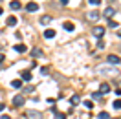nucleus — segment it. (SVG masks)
Here are the masks:
<instances>
[{"label": "nucleus", "mask_w": 121, "mask_h": 119, "mask_svg": "<svg viewBox=\"0 0 121 119\" xmlns=\"http://www.w3.org/2000/svg\"><path fill=\"white\" fill-rule=\"evenodd\" d=\"M114 15H116V9H114V8H106L105 13H103V17H105V18H108V20H112Z\"/></svg>", "instance_id": "423d86ee"}, {"label": "nucleus", "mask_w": 121, "mask_h": 119, "mask_svg": "<svg viewBox=\"0 0 121 119\" xmlns=\"http://www.w3.org/2000/svg\"><path fill=\"white\" fill-rule=\"evenodd\" d=\"M106 62H108L110 66H117V64H119V57H117V55H108V57H106Z\"/></svg>", "instance_id": "7ed1b4c3"}, {"label": "nucleus", "mask_w": 121, "mask_h": 119, "mask_svg": "<svg viewBox=\"0 0 121 119\" xmlns=\"http://www.w3.org/2000/svg\"><path fill=\"white\" fill-rule=\"evenodd\" d=\"M2 60H4V53H0V62H2Z\"/></svg>", "instance_id": "473e14b6"}, {"label": "nucleus", "mask_w": 121, "mask_h": 119, "mask_svg": "<svg viewBox=\"0 0 121 119\" xmlns=\"http://www.w3.org/2000/svg\"><path fill=\"white\" fill-rule=\"evenodd\" d=\"M24 101H26V99H24V95H20V94L13 97V104H15V106H22Z\"/></svg>", "instance_id": "0eeeda50"}, {"label": "nucleus", "mask_w": 121, "mask_h": 119, "mask_svg": "<svg viewBox=\"0 0 121 119\" xmlns=\"http://www.w3.org/2000/svg\"><path fill=\"white\" fill-rule=\"evenodd\" d=\"M108 92H110V84H108V82H103V84H101V88H99V94L106 95Z\"/></svg>", "instance_id": "6e6552de"}, {"label": "nucleus", "mask_w": 121, "mask_h": 119, "mask_svg": "<svg viewBox=\"0 0 121 119\" xmlns=\"http://www.w3.org/2000/svg\"><path fill=\"white\" fill-rule=\"evenodd\" d=\"M40 73H42V75H48V68H46V66H40Z\"/></svg>", "instance_id": "bb28decb"}, {"label": "nucleus", "mask_w": 121, "mask_h": 119, "mask_svg": "<svg viewBox=\"0 0 121 119\" xmlns=\"http://www.w3.org/2000/svg\"><path fill=\"white\" fill-rule=\"evenodd\" d=\"M95 72L101 75H112V77H116V75H119V70L116 66H108V64H99L97 68H95Z\"/></svg>", "instance_id": "f257e3e1"}, {"label": "nucleus", "mask_w": 121, "mask_h": 119, "mask_svg": "<svg viewBox=\"0 0 121 119\" xmlns=\"http://www.w3.org/2000/svg\"><path fill=\"white\" fill-rule=\"evenodd\" d=\"M4 108H6V104H4V103H0V112L4 110Z\"/></svg>", "instance_id": "7c9ffc66"}, {"label": "nucleus", "mask_w": 121, "mask_h": 119, "mask_svg": "<svg viewBox=\"0 0 121 119\" xmlns=\"http://www.w3.org/2000/svg\"><path fill=\"white\" fill-rule=\"evenodd\" d=\"M92 35H94L95 38H103L105 37V28H101V26L94 28V30H92Z\"/></svg>", "instance_id": "f03ea898"}, {"label": "nucleus", "mask_w": 121, "mask_h": 119, "mask_svg": "<svg viewBox=\"0 0 121 119\" xmlns=\"http://www.w3.org/2000/svg\"><path fill=\"white\" fill-rule=\"evenodd\" d=\"M62 28H64L66 31H73V30H75V26H73V22H70V20H66V22L62 24Z\"/></svg>", "instance_id": "9d476101"}, {"label": "nucleus", "mask_w": 121, "mask_h": 119, "mask_svg": "<svg viewBox=\"0 0 121 119\" xmlns=\"http://www.w3.org/2000/svg\"><path fill=\"white\" fill-rule=\"evenodd\" d=\"M20 75H22V81H31V70H24Z\"/></svg>", "instance_id": "9b49d317"}, {"label": "nucleus", "mask_w": 121, "mask_h": 119, "mask_svg": "<svg viewBox=\"0 0 121 119\" xmlns=\"http://www.w3.org/2000/svg\"><path fill=\"white\" fill-rule=\"evenodd\" d=\"M114 92H116V95H117V97H121V90H119V88H117V90H114Z\"/></svg>", "instance_id": "c756f323"}, {"label": "nucleus", "mask_w": 121, "mask_h": 119, "mask_svg": "<svg viewBox=\"0 0 121 119\" xmlns=\"http://www.w3.org/2000/svg\"><path fill=\"white\" fill-rule=\"evenodd\" d=\"M117 37H119V38H121V30H119V31H117Z\"/></svg>", "instance_id": "72a5a7b5"}, {"label": "nucleus", "mask_w": 121, "mask_h": 119, "mask_svg": "<svg viewBox=\"0 0 121 119\" xmlns=\"http://www.w3.org/2000/svg\"><path fill=\"white\" fill-rule=\"evenodd\" d=\"M79 101H81V97H79V95H72V97H70V103H72V104H77Z\"/></svg>", "instance_id": "6ab92c4d"}, {"label": "nucleus", "mask_w": 121, "mask_h": 119, "mask_svg": "<svg viewBox=\"0 0 121 119\" xmlns=\"http://www.w3.org/2000/svg\"><path fill=\"white\" fill-rule=\"evenodd\" d=\"M26 50H28V48H26V44H22V42H18V44L15 46V51H18V53H24Z\"/></svg>", "instance_id": "f8f14e48"}, {"label": "nucleus", "mask_w": 121, "mask_h": 119, "mask_svg": "<svg viewBox=\"0 0 121 119\" xmlns=\"http://www.w3.org/2000/svg\"><path fill=\"white\" fill-rule=\"evenodd\" d=\"M84 106H86V108H90V110H92V108H94V103H92V101H84Z\"/></svg>", "instance_id": "5701e85b"}, {"label": "nucleus", "mask_w": 121, "mask_h": 119, "mask_svg": "<svg viewBox=\"0 0 121 119\" xmlns=\"http://www.w3.org/2000/svg\"><path fill=\"white\" fill-rule=\"evenodd\" d=\"M117 2H121V0H117Z\"/></svg>", "instance_id": "e433bc0d"}, {"label": "nucleus", "mask_w": 121, "mask_h": 119, "mask_svg": "<svg viewBox=\"0 0 121 119\" xmlns=\"http://www.w3.org/2000/svg\"><path fill=\"white\" fill-rule=\"evenodd\" d=\"M108 26H110V28H117V22H116V20H108Z\"/></svg>", "instance_id": "a878e982"}, {"label": "nucleus", "mask_w": 121, "mask_h": 119, "mask_svg": "<svg viewBox=\"0 0 121 119\" xmlns=\"http://www.w3.org/2000/svg\"><path fill=\"white\" fill-rule=\"evenodd\" d=\"M44 37L46 38H53V37H55V30H46L44 31Z\"/></svg>", "instance_id": "2eb2a0df"}, {"label": "nucleus", "mask_w": 121, "mask_h": 119, "mask_svg": "<svg viewBox=\"0 0 121 119\" xmlns=\"http://www.w3.org/2000/svg\"><path fill=\"white\" fill-rule=\"evenodd\" d=\"M92 97H94V99H101V97H103V94H99V92H94V94H92Z\"/></svg>", "instance_id": "393cba45"}, {"label": "nucleus", "mask_w": 121, "mask_h": 119, "mask_svg": "<svg viewBox=\"0 0 121 119\" xmlns=\"http://www.w3.org/2000/svg\"><path fill=\"white\" fill-rule=\"evenodd\" d=\"M53 112H55V119H66V114L64 112H57L55 106H53Z\"/></svg>", "instance_id": "ddd939ff"}, {"label": "nucleus", "mask_w": 121, "mask_h": 119, "mask_svg": "<svg viewBox=\"0 0 121 119\" xmlns=\"http://www.w3.org/2000/svg\"><path fill=\"white\" fill-rule=\"evenodd\" d=\"M9 6H11V9H20V8H22V4H20L18 0H13V2L9 4Z\"/></svg>", "instance_id": "dca6fc26"}, {"label": "nucleus", "mask_w": 121, "mask_h": 119, "mask_svg": "<svg viewBox=\"0 0 121 119\" xmlns=\"http://www.w3.org/2000/svg\"><path fill=\"white\" fill-rule=\"evenodd\" d=\"M110 119H114V117H110Z\"/></svg>", "instance_id": "4c0bfd02"}, {"label": "nucleus", "mask_w": 121, "mask_h": 119, "mask_svg": "<svg viewBox=\"0 0 121 119\" xmlns=\"http://www.w3.org/2000/svg\"><path fill=\"white\" fill-rule=\"evenodd\" d=\"M11 86H13V88H20V86H22V81H20V79H15V81H11Z\"/></svg>", "instance_id": "a211bd4d"}, {"label": "nucleus", "mask_w": 121, "mask_h": 119, "mask_svg": "<svg viewBox=\"0 0 121 119\" xmlns=\"http://www.w3.org/2000/svg\"><path fill=\"white\" fill-rule=\"evenodd\" d=\"M119 50H121V44H119Z\"/></svg>", "instance_id": "c9c22d12"}, {"label": "nucleus", "mask_w": 121, "mask_h": 119, "mask_svg": "<svg viewBox=\"0 0 121 119\" xmlns=\"http://www.w3.org/2000/svg\"><path fill=\"white\" fill-rule=\"evenodd\" d=\"M99 17H101V13H99L97 9H94V11H88V15H86V18H88V20H94V22H95V20H97Z\"/></svg>", "instance_id": "39448f33"}, {"label": "nucleus", "mask_w": 121, "mask_h": 119, "mask_svg": "<svg viewBox=\"0 0 121 119\" xmlns=\"http://www.w3.org/2000/svg\"><path fill=\"white\" fill-rule=\"evenodd\" d=\"M50 22H52V17H42V18H40V24H44V26L50 24Z\"/></svg>", "instance_id": "aec40b11"}, {"label": "nucleus", "mask_w": 121, "mask_h": 119, "mask_svg": "<svg viewBox=\"0 0 121 119\" xmlns=\"http://www.w3.org/2000/svg\"><path fill=\"white\" fill-rule=\"evenodd\" d=\"M97 48H99V50H103V48H105V40H103V38H99V42H97Z\"/></svg>", "instance_id": "b1692460"}, {"label": "nucleus", "mask_w": 121, "mask_h": 119, "mask_svg": "<svg viewBox=\"0 0 121 119\" xmlns=\"http://www.w3.org/2000/svg\"><path fill=\"white\" fill-rule=\"evenodd\" d=\"M26 9H28L30 13H33V11H37V9H39V6L35 4V2H28V4H26Z\"/></svg>", "instance_id": "1a4fd4ad"}, {"label": "nucleus", "mask_w": 121, "mask_h": 119, "mask_svg": "<svg viewBox=\"0 0 121 119\" xmlns=\"http://www.w3.org/2000/svg\"><path fill=\"white\" fill-rule=\"evenodd\" d=\"M2 13H4V9H2V8H0V15H2Z\"/></svg>", "instance_id": "f704fd0d"}, {"label": "nucleus", "mask_w": 121, "mask_h": 119, "mask_svg": "<svg viewBox=\"0 0 121 119\" xmlns=\"http://www.w3.org/2000/svg\"><path fill=\"white\" fill-rule=\"evenodd\" d=\"M28 117L30 119H42L44 115H42V112H39V110H30L28 112Z\"/></svg>", "instance_id": "20e7f679"}, {"label": "nucleus", "mask_w": 121, "mask_h": 119, "mask_svg": "<svg viewBox=\"0 0 121 119\" xmlns=\"http://www.w3.org/2000/svg\"><path fill=\"white\" fill-rule=\"evenodd\" d=\"M99 119H110V114H108V112H101V114H99Z\"/></svg>", "instance_id": "4be33fe9"}, {"label": "nucleus", "mask_w": 121, "mask_h": 119, "mask_svg": "<svg viewBox=\"0 0 121 119\" xmlns=\"http://www.w3.org/2000/svg\"><path fill=\"white\" fill-rule=\"evenodd\" d=\"M0 119H11V117H9V115H2Z\"/></svg>", "instance_id": "2f4dec72"}, {"label": "nucleus", "mask_w": 121, "mask_h": 119, "mask_svg": "<svg viewBox=\"0 0 121 119\" xmlns=\"http://www.w3.org/2000/svg\"><path fill=\"white\" fill-rule=\"evenodd\" d=\"M6 24H8V26H15V24H17V17H8Z\"/></svg>", "instance_id": "f3484780"}, {"label": "nucleus", "mask_w": 121, "mask_h": 119, "mask_svg": "<svg viewBox=\"0 0 121 119\" xmlns=\"http://www.w3.org/2000/svg\"><path fill=\"white\" fill-rule=\"evenodd\" d=\"M112 106L116 108V110H119V108H121V99H116V101L112 103Z\"/></svg>", "instance_id": "412c9836"}, {"label": "nucleus", "mask_w": 121, "mask_h": 119, "mask_svg": "<svg viewBox=\"0 0 121 119\" xmlns=\"http://www.w3.org/2000/svg\"><path fill=\"white\" fill-rule=\"evenodd\" d=\"M59 2H60V6H66V4H68L70 0H59Z\"/></svg>", "instance_id": "c85d7f7f"}, {"label": "nucleus", "mask_w": 121, "mask_h": 119, "mask_svg": "<svg viewBox=\"0 0 121 119\" xmlns=\"http://www.w3.org/2000/svg\"><path fill=\"white\" fill-rule=\"evenodd\" d=\"M88 2H90L92 6H99V4H101V0H88Z\"/></svg>", "instance_id": "cd10ccee"}, {"label": "nucleus", "mask_w": 121, "mask_h": 119, "mask_svg": "<svg viewBox=\"0 0 121 119\" xmlns=\"http://www.w3.org/2000/svg\"><path fill=\"white\" fill-rule=\"evenodd\" d=\"M31 55H33V57H42V50H40V48H33V50H31Z\"/></svg>", "instance_id": "4468645a"}]
</instances>
